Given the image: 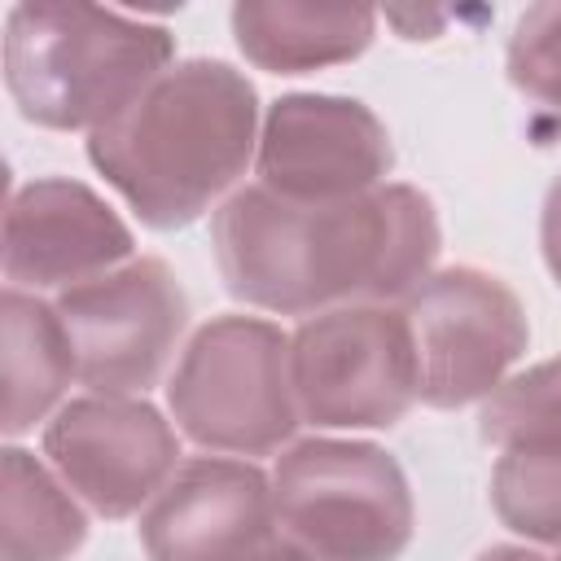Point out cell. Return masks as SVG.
<instances>
[{
    "mask_svg": "<svg viewBox=\"0 0 561 561\" xmlns=\"http://www.w3.org/2000/svg\"><path fill=\"white\" fill-rule=\"evenodd\" d=\"M403 316L416 351V399L430 408L491 399L530 337L517 294L478 267L430 272L408 294Z\"/></svg>",
    "mask_w": 561,
    "mask_h": 561,
    "instance_id": "7",
    "label": "cell"
},
{
    "mask_svg": "<svg viewBox=\"0 0 561 561\" xmlns=\"http://www.w3.org/2000/svg\"><path fill=\"white\" fill-rule=\"evenodd\" d=\"M495 517L539 543H561V438H526L504 447L491 473Z\"/></svg>",
    "mask_w": 561,
    "mask_h": 561,
    "instance_id": "16",
    "label": "cell"
},
{
    "mask_svg": "<svg viewBox=\"0 0 561 561\" xmlns=\"http://www.w3.org/2000/svg\"><path fill=\"white\" fill-rule=\"evenodd\" d=\"M131 254L127 224L79 180H31L4 210V276L13 289H75Z\"/></svg>",
    "mask_w": 561,
    "mask_h": 561,
    "instance_id": "12",
    "label": "cell"
},
{
    "mask_svg": "<svg viewBox=\"0 0 561 561\" xmlns=\"http://www.w3.org/2000/svg\"><path fill=\"white\" fill-rule=\"evenodd\" d=\"M557 561H561V557H557Z\"/></svg>",
    "mask_w": 561,
    "mask_h": 561,
    "instance_id": "22",
    "label": "cell"
},
{
    "mask_svg": "<svg viewBox=\"0 0 561 561\" xmlns=\"http://www.w3.org/2000/svg\"><path fill=\"white\" fill-rule=\"evenodd\" d=\"M504 66L517 92L561 110V4H530L517 18Z\"/></svg>",
    "mask_w": 561,
    "mask_h": 561,
    "instance_id": "18",
    "label": "cell"
},
{
    "mask_svg": "<svg viewBox=\"0 0 561 561\" xmlns=\"http://www.w3.org/2000/svg\"><path fill=\"white\" fill-rule=\"evenodd\" d=\"M53 307L70 333L79 381L110 399L149 390L188 329V294L162 259H131L61 289Z\"/></svg>",
    "mask_w": 561,
    "mask_h": 561,
    "instance_id": "8",
    "label": "cell"
},
{
    "mask_svg": "<svg viewBox=\"0 0 561 561\" xmlns=\"http://www.w3.org/2000/svg\"><path fill=\"white\" fill-rule=\"evenodd\" d=\"M259 145L254 83L228 61L193 57L153 79L114 123L88 136L92 167L149 228L202 219Z\"/></svg>",
    "mask_w": 561,
    "mask_h": 561,
    "instance_id": "2",
    "label": "cell"
},
{
    "mask_svg": "<svg viewBox=\"0 0 561 561\" xmlns=\"http://www.w3.org/2000/svg\"><path fill=\"white\" fill-rule=\"evenodd\" d=\"M0 482L4 561H70L88 539V517L61 482L22 447L4 451Z\"/></svg>",
    "mask_w": 561,
    "mask_h": 561,
    "instance_id": "15",
    "label": "cell"
},
{
    "mask_svg": "<svg viewBox=\"0 0 561 561\" xmlns=\"http://www.w3.org/2000/svg\"><path fill=\"white\" fill-rule=\"evenodd\" d=\"M302 421L320 430H386L416 403V351L403 311L333 307L289 337Z\"/></svg>",
    "mask_w": 561,
    "mask_h": 561,
    "instance_id": "6",
    "label": "cell"
},
{
    "mask_svg": "<svg viewBox=\"0 0 561 561\" xmlns=\"http://www.w3.org/2000/svg\"><path fill=\"white\" fill-rule=\"evenodd\" d=\"M478 561H548V557H539V552H530V548H513V543H495V548H486Z\"/></svg>",
    "mask_w": 561,
    "mask_h": 561,
    "instance_id": "20",
    "label": "cell"
},
{
    "mask_svg": "<svg viewBox=\"0 0 561 561\" xmlns=\"http://www.w3.org/2000/svg\"><path fill=\"white\" fill-rule=\"evenodd\" d=\"M210 241L232 298L276 316H320L333 302L408 298L430 276L443 232L434 202L412 184L346 202H285L250 184L215 210Z\"/></svg>",
    "mask_w": 561,
    "mask_h": 561,
    "instance_id": "1",
    "label": "cell"
},
{
    "mask_svg": "<svg viewBox=\"0 0 561 561\" xmlns=\"http://www.w3.org/2000/svg\"><path fill=\"white\" fill-rule=\"evenodd\" d=\"M140 543L149 561H263L276 543L272 482L245 460H184L145 508Z\"/></svg>",
    "mask_w": 561,
    "mask_h": 561,
    "instance_id": "11",
    "label": "cell"
},
{
    "mask_svg": "<svg viewBox=\"0 0 561 561\" xmlns=\"http://www.w3.org/2000/svg\"><path fill=\"white\" fill-rule=\"evenodd\" d=\"M539 241H543V263L552 272V280L561 285V175L552 180L548 197H543V219H539Z\"/></svg>",
    "mask_w": 561,
    "mask_h": 561,
    "instance_id": "19",
    "label": "cell"
},
{
    "mask_svg": "<svg viewBox=\"0 0 561 561\" xmlns=\"http://www.w3.org/2000/svg\"><path fill=\"white\" fill-rule=\"evenodd\" d=\"M44 456L101 517H131L171 482L180 438L145 399L88 394L57 408Z\"/></svg>",
    "mask_w": 561,
    "mask_h": 561,
    "instance_id": "10",
    "label": "cell"
},
{
    "mask_svg": "<svg viewBox=\"0 0 561 561\" xmlns=\"http://www.w3.org/2000/svg\"><path fill=\"white\" fill-rule=\"evenodd\" d=\"M162 26L96 4L26 0L4 22V83L26 123L96 131L171 66Z\"/></svg>",
    "mask_w": 561,
    "mask_h": 561,
    "instance_id": "3",
    "label": "cell"
},
{
    "mask_svg": "<svg viewBox=\"0 0 561 561\" xmlns=\"http://www.w3.org/2000/svg\"><path fill=\"white\" fill-rule=\"evenodd\" d=\"M263 561H320V557H311V552H302V548H294L289 539H276L267 552H263Z\"/></svg>",
    "mask_w": 561,
    "mask_h": 561,
    "instance_id": "21",
    "label": "cell"
},
{
    "mask_svg": "<svg viewBox=\"0 0 561 561\" xmlns=\"http://www.w3.org/2000/svg\"><path fill=\"white\" fill-rule=\"evenodd\" d=\"M276 526L320 561H399L412 539V491L373 443L307 438L272 473Z\"/></svg>",
    "mask_w": 561,
    "mask_h": 561,
    "instance_id": "5",
    "label": "cell"
},
{
    "mask_svg": "<svg viewBox=\"0 0 561 561\" xmlns=\"http://www.w3.org/2000/svg\"><path fill=\"white\" fill-rule=\"evenodd\" d=\"M0 329H4V434L18 438L53 412V403L66 394L79 368L57 307L13 285L4 289L0 302Z\"/></svg>",
    "mask_w": 561,
    "mask_h": 561,
    "instance_id": "14",
    "label": "cell"
},
{
    "mask_svg": "<svg viewBox=\"0 0 561 561\" xmlns=\"http://www.w3.org/2000/svg\"><path fill=\"white\" fill-rule=\"evenodd\" d=\"M373 9H333V4H267L241 0L232 9L237 48L272 75H307L359 57L373 44Z\"/></svg>",
    "mask_w": 561,
    "mask_h": 561,
    "instance_id": "13",
    "label": "cell"
},
{
    "mask_svg": "<svg viewBox=\"0 0 561 561\" xmlns=\"http://www.w3.org/2000/svg\"><path fill=\"white\" fill-rule=\"evenodd\" d=\"M175 425L210 451L267 456L302 425L289 337L272 320L219 316L193 333L167 386Z\"/></svg>",
    "mask_w": 561,
    "mask_h": 561,
    "instance_id": "4",
    "label": "cell"
},
{
    "mask_svg": "<svg viewBox=\"0 0 561 561\" xmlns=\"http://www.w3.org/2000/svg\"><path fill=\"white\" fill-rule=\"evenodd\" d=\"M486 443L513 447L526 438H561V355L508 377L478 416Z\"/></svg>",
    "mask_w": 561,
    "mask_h": 561,
    "instance_id": "17",
    "label": "cell"
},
{
    "mask_svg": "<svg viewBox=\"0 0 561 561\" xmlns=\"http://www.w3.org/2000/svg\"><path fill=\"white\" fill-rule=\"evenodd\" d=\"M394 162L386 123L351 96H280L259 131V184L285 202H346L381 188Z\"/></svg>",
    "mask_w": 561,
    "mask_h": 561,
    "instance_id": "9",
    "label": "cell"
}]
</instances>
